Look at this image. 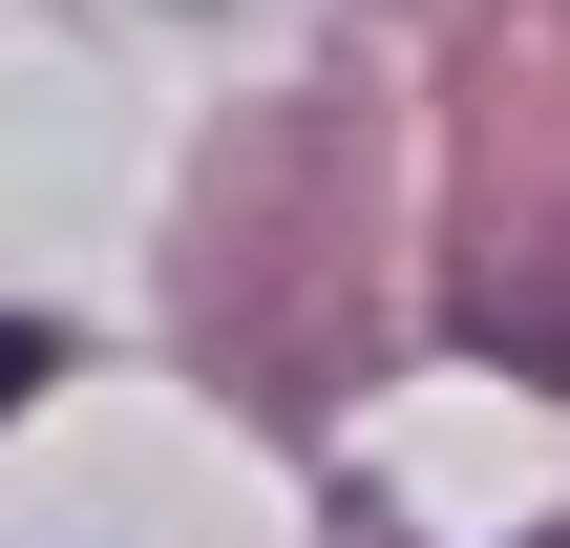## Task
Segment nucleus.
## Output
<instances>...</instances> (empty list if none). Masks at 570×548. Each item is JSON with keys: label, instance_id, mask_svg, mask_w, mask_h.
I'll return each mask as SVG.
<instances>
[{"label": "nucleus", "instance_id": "nucleus-1", "mask_svg": "<svg viewBox=\"0 0 570 548\" xmlns=\"http://www.w3.org/2000/svg\"><path fill=\"white\" fill-rule=\"evenodd\" d=\"M42 380H63V338H42V317H0V422H21Z\"/></svg>", "mask_w": 570, "mask_h": 548}]
</instances>
